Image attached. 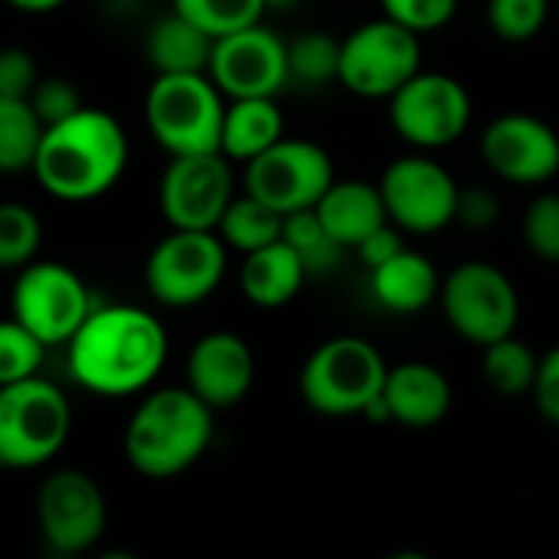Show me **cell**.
<instances>
[{"mask_svg":"<svg viewBox=\"0 0 559 559\" xmlns=\"http://www.w3.org/2000/svg\"><path fill=\"white\" fill-rule=\"evenodd\" d=\"M213 36L190 23L183 13H167L160 16L144 39V56L157 75L167 72H206L210 56H213Z\"/></svg>","mask_w":559,"mask_h":559,"instance_id":"obj_24","label":"cell"},{"mask_svg":"<svg viewBox=\"0 0 559 559\" xmlns=\"http://www.w3.org/2000/svg\"><path fill=\"white\" fill-rule=\"evenodd\" d=\"M439 305L449 328L475 347H488L514 334L521 321V298L508 272L472 259L455 265L439 288Z\"/></svg>","mask_w":559,"mask_h":559,"instance_id":"obj_7","label":"cell"},{"mask_svg":"<svg viewBox=\"0 0 559 559\" xmlns=\"http://www.w3.org/2000/svg\"><path fill=\"white\" fill-rule=\"evenodd\" d=\"M36 527L59 557L92 550L108 527V504L95 478L79 468L52 472L36 491Z\"/></svg>","mask_w":559,"mask_h":559,"instance_id":"obj_12","label":"cell"},{"mask_svg":"<svg viewBox=\"0 0 559 559\" xmlns=\"http://www.w3.org/2000/svg\"><path fill=\"white\" fill-rule=\"evenodd\" d=\"M550 13V0H488V26L504 43L534 39Z\"/></svg>","mask_w":559,"mask_h":559,"instance_id":"obj_33","label":"cell"},{"mask_svg":"<svg viewBox=\"0 0 559 559\" xmlns=\"http://www.w3.org/2000/svg\"><path fill=\"white\" fill-rule=\"evenodd\" d=\"M314 213L344 249H357L373 229L390 223L380 187L367 183V180H337L334 177V183L314 203Z\"/></svg>","mask_w":559,"mask_h":559,"instance_id":"obj_20","label":"cell"},{"mask_svg":"<svg viewBox=\"0 0 559 559\" xmlns=\"http://www.w3.org/2000/svg\"><path fill=\"white\" fill-rule=\"evenodd\" d=\"M43 242L39 216L23 203H0V269H23Z\"/></svg>","mask_w":559,"mask_h":559,"instance_id":"obj_31","label":"cell"},{"mask_svg":"<svg viewBox=\"0 0 559 559\" xmlns=\"http://www.w3.org/2000/svg\"><path fill=\"white\" fill-rule=\"evenodd\" d=\"M390 423L409 429H432L452 409V383L449 377L423 360H406L386 370V383L380 393Z\"/></svg>","mask_w":559,"mask_h":559,"instance_id":"obj_19","label":"cell"},{"mask_svg":"<svg viewBox=\"0 0 559 559\" xmlns=\"http://www.w3.org/2000/svg\"><path fill=\"white\" fill-rule=\"evenodd\" d=\"M29 105L39 115L43 128H49V124H59L69 115H75L82 108V95H79L75 82H69L62 75H49V79L36 82V88L29 92Z\"/></svg>","mask_w":559,"mask_h":559,"instance_id":"obj_36","label":"cell"},{"mask_svg":"<svg viewBox=\"0 0 559 559\" xmlns=\"http://www.w3.org/2000/svg\"><path fill=\"white\" fill-rule=\"evenodd\" d=\"M223 115V92L206 72L157 75L144 98L147 131L170 157L219 151Z\"/></svg>","mask_w":559,"mask_h":559,"instance_id":"obj_5","label":"cell"},{"mask_svg":"<svg viewBox=\"0 0 559 559\" xmlns=\"http://www.w3.org/2000/svg\"><path fill=\"white\" fill-rule=\"evenodd\" d=\"M39 72L36 59L23 46H3L0 49V98H29L36 88Z\"/></svg>","mask_w":559,"mask_h":559,"instance_id":"obj_37","label":"cell"},{"mask_svg":"<svg viewBox=\"0 0 559 559\" xmlns=\"http://www.w3.org/2000/svg\"><path fill=\"white\" fill-rule=\"evenodd\" d=\"M485 357H481V373L488 380V386L501 396H524L531 393L534 386V377H537V367H540V357L514 334L481 347Z\"/></svg>","mask_w":559,"mask_h":559,"instance_id":"obj_27","label":"cell"},{"mask_svg":"<svg viewBox=\"0 0 559 559\" xmlns=\"http://www.w3.org/2000/svg\"><path fill=\"white\" fill-rule=\"evenodd\" d=\"M3 3H10L13 10H23V13H52L66 0H3Z\"/></svg>","mask_w":559,"mask_h":559,"instance_id":"obj_41","label":"cell"},{"mask_svg":"<svg viewBox=\"0 0 559 559\" xmlns=\"http://www.w3.org/2000/svg\"><path fill=\"white\" fill-rule=\"evenodd\" d=\"M174 10L206 29L213 39L252 26L265 13V0H174Z\"/></svg>","mask_w":559,"mask_h":559,"instance_id":"obj_30","label":"cell"},{"mask_svg":"<svg viewBox=\"0 0 559 559\" xmlns=\"http://www.w3.org/2000/svg\"><path fill=\"white\" fill-rule=\"evenodd\" d=\"M524 242L537 259L559 262V193H544L527 206Z\"/></svg>","mask_w":559,"mask_h":559,"instance_id":"obj_34","label":"cell"},{"mask_svg":"<svg viewBox=\"0 0 559 559\" xmlns=\"http://www.w3.org/2000/svg\"><path fill=\"white\" fill-rule=\"evenodd\" d=\"M72 406L39 373L0 386V468L26 472L49 465L69 442Z\"/></svg>","mask_w":559,"mask_h":559,"instance_id":"obj_4","label":"cell"},{"mask_svg":"<svg viewBox=\"0 0 559 559\" xmlns=\"http://www.w3.org/2000/svg\"><path fill=\"white\" fill-rule=\"evenodd\" d=\"M393 131L416 151H439L459 141L472 121L468 88L445 72H416L390 98Z\"/></svg>","mask_w":559,"mask_h":559,"instance_id":"obj_11","label":"cell"},{"mask_svg":"<svg viewBox=\"0 0 559 559\" xmlns=\"http://www.w3.org/2000/svg\"><path fill=\"white\" fill-rule=\"evenodd\" d=\"M439 272L429 255L416 249H400L383 265L370 269V292L380 308L393 314H419L439 298Z\"/></svg>","mask_w":559,"mask_h":559,"instance_id":"obj_21","label":"cell"},{"mask_svg":"<svg viewBox=\"0 0 559 559\" xmlns=\"http://www.w3.org/2000/svg\"><path fill=\"white\" fill-rule=\"evenodd\" d=\"M288 46V82L324 85L341 75V39L324 29H305Z\"/></svg>","mask_w":559,"mask_h":559,"instance_id":"obj_29","label":"cell"},{"mask_svg":"<svg viewBox=\"0 0 559 559\" xmlns=\"http://www.w3.org/2000/svg\"><path fill=\"white\" fill-rule=\"evenodd\" d=\"M92 308L88 285L62 262L23 265L10 292V318L33 331L46 347L69 344Z\"/></svg>","mask_w":559,"mask_h":559,"instance_id":"obj_9","label":"cell"},{"mask_svg":"<svg viewBox=\"0 0 559 559\" xmlns=\"http://www.w3.org/2000/svg\"><path fill=\"white\" fill-rule=\"evenodd\" d=\"M226 275V242L216 229H170L144 265V285L167 308L206 301Z\"/></svg>","mask_w":559,"mask_h":559,"instance_id":"obj_8","label":"cell"},{"mask_svg":"<svg viewBox=\"0 0 559 559\" xmlns=\"http://www.w3.org/2000/svg\"><path fill=\"white\" fill-rule=\"evenodd\" d=\"M255 383L252 347L233 331L203 334L187 357V386L216 413L233 409Z\"/></svg>","mask_w":559,"mask_h":559,"instance_id":"obj_18","label":"cell"},{"mask_svg":"<svg viewBox=\"0 0 559 559\" xmlns=\"http://www.w3.org/2000/svg\"><path fill=\"white\" fill-rule=\"evenodd\" d=\"M501 219V200L495 190L488 187H459V200H455V223L472 229V233H485Z\"/></svg>","mask_w":559,"mask_h":559,"instance_id":"obj_38","label":"cell"},{"mask_svg":"<svg viewBox=\"0 0 559 559\" xmlns=\"http://www.w3.org/2000/svg\"><path fill=\"white\" fill-rule=\"evenodd\" d=\"M481 157L508 183H547L559 174V134L537 115L508 111L485 128Z\"/></svg>","mask_w":559,"mask_h":559,"instance_id":"obj_17","label":"cell"},{"mask_svg":"<svg viewBox=\"0 0 559 559\" xmlns=\"http://www.w3.org/2000/svg\"><path fill=\"white\" fill-rule=\"evenodd\" d=\"M282 226H285V213L262 203L252 193H242V197L229 200L216 233L226 242V249H236V252L246 255V252H255V249H262L269 242H278Z\"/></svg>","mask_w":559,"mask_h":559,"instance_id":"obj_25","label":"cell"},{"mask_svg":"<svg viewBox=\"0 0 559 559\" xmlns=\"http://www.w3.org/2000/svg\"><path fill=\"white\" fill-rule=\"evenodd\" d=\"M386 360L364 337H331L311 350L301 367L298 390L308 409L321 416H364L383 393Z\"/></svg>","mask_w":559,"mask_h":559,"instance_id":"obj_6","label":"cell"},{"mask_svg":"<svg viewBox=\"0 0 559 559\" xmlns=\"http://www.w3.org/2000/svg\"><path fill=\"white\" fill-rule=\"evenodd\" d=\"M423 43L419 33L400 26L390 16L357 26L341 39L337 82L360 98H390L403 82L419 72Z\"/></svg>","mask_w":559,"mask_h":559,"instance_id":"obj_10","label":"cell"},{"mask_svg":"<svg viewBox=\"0 0 559 559\" xmlns=\"http://www.w3.org/2000/svg\"><path fill=\"white\" fill-rule=\"evenodd\" d=\"M43 131L29 98H0V174L33 170Z\"/></svg>","mask_w":559,"mask_h":559,"instance_id":"obj_26","label":"cell"},{"mask_svg":"<svg viewBox=\"0 0 559 559\" xmlns=\"http://www.w3.org/2000/svg\"><path fill=\"white\" fill-rule=\"evenodd\" d=\"M298 0H265V10L269 7H275V10H288V7H295Z\"/></svg>","mask_w":559,"mask_h":559,"instance_id":"obj_42","label":"cell"},{"mask_svg":"<svg viewBox=\"0 0 559 559\" xmlns=\"http://www.w3.org/2000/svg\"><path fill=\"white\" fill-rule=\"evenodd\" d=\"M282 239L298 252L308 275H331L344 259V246L328 233V226L318 219L314 206L288 213L285 226H282Z\"/></svg>","mask_w":559,"mask_h":559,"instance_id":"obj_28","label":"cell"},{"mask_svg":"<svg viewBox=\"0 0 559 559\" xmlns=\"http://www.w3.org/2000/svg\"><path fill=\"white\" fill-rule=\"evenodd\" d=\"M206 75L226 98L278 95L288 82V46L259 20L213 43Z\"/></svg>","mask_w":559,"mask_h":559,"instance_id":"obj_16","label":"cell"},{"mask_svg":"<svg viewBox=\"0 0 559 559\" xmlns=\"http://www.w3.org/2000/svg\"><path fill=\"white\" fill-rule=\"evenodd\" d=\"M43 357L46 344L33 331H26L16 318L0 321V386L36 377Z\"/></svg>","mask_w":559,"mask_h":559,"instance_id":"obj_32","label":"cell"},{"mask_svg":"<svg viewBox=\"0 0 559 559\" xmlns=\"http://www.w3.org/2000/svg\"><path fill=\"white\" fill-rule=\"evenodd\" d=\"M233 197V167L219 151L170 157L160 177V213L170 229H216Z\"/></svg>","mask_w":559,"mask_h":559,"instance_id":"obj_15","label":"cell"},{"mask_svg":"<svg viewBox=\"0 0 559 559\" xmlns=\"http://www.w3.org/2000/svg\"><path fill=\"white\" fill-rule=\"evenodd\" d=\"M305 278H308V272H305L298 252L285 239H278L255 252H246V262L239 272V288L255 308H282L301 292Z\"/></svg>","mask_w":559,"mask_h":559,"instance_id":"obj_22","label":"cell"},{"mask_svg":"<svg viewBox=\"0 0 559 559\" xmlns=\"http://www.w3.org/2000/svg\"><path fill=\"white\" fill-rule=\"evenodd\" d=\"M278 138H285V118L275 105V95H255V98H233L223 115V134H219V154L229 160L249 164L262 151H269Z\"/></svg>","mask_w":559,"mask_h":559,"instance_id":"obj_23","label":"cell"},{"mask_svg":"<svg viewBox=\"0 0 559 559\" xmlns=\"http://www.w3.org/2000/svg\"><path fill=\"white\" fill-rule=\"evenodd\" d=\"M69 373L95 396H134L154 383L167 360L164 324L134 305L92 308L72 334Z\"/></svg>","mask_w":559,"mask_h":559,"instance_id":"obj_1","label":"cell"},{"mask_svg":"<svg viewBox=\"0 0 559 559\" xmlns=\"http://www.w3.org/2000/svg\"><path fill=\"white\" fill-rule=\"evenodd\" d=\"M377 187L383 193L390 223H396L403 233L429 236L455 223L459 183L439 160L426 154L396 157Z\"/></svg>","mask_w":559,"mask_h":559,"instance_id":"obj_14","label":"cell"},{"mask_svg":"<svg viewBox=\"0 0 559 559\" xmlns=\"http://www.w3.org/2000/svg\"><path fill=\"white\" fill-rule=\"evenodd\" d=\"M403 246V236H400V226L396 223H383L380 229H373L360 246H357V255L367 269H377L383 265L386 259H393Z\"/></svg>","mask_w":559,"mask_h":559,"instance_id":"obj_40","label":"cell"},{"mask_svg":"<svg viewBox=\"0 0 559 559\" xmlns=\"http://www.w3.org/2000/svg\"><path fill=\"white\" fill-rule=\"evenodd\" d=\"M246 193L275 206L278 213L311 210L334 183L331 154L305 138H278L269 151L246 164Z\"/></svg>","mask_w":559,"mask_h":559,"instance_id":"obj_13","label":"cell"},{"mask_svg":"<svg viewBox=\"0 0 559 559\" xmlns=\"http://www.w3.org/2000/svg\"><path fill=\"white\" fill-rule=\"evenodd\" d=\"M380 7H383V16L396 20L400 26L419 36L442 29L459 13V0H380Z\"/></svg>","mask_w":559,"mask_h":559,"instance_id":"obj_35","label":"cell"},{"mask_svg":"<svg viewBox=\"0 0 559 559\" xmlns=\"http://www.w3.org/2000/svg\"><path fill=\"white\" fill-rule=\"evenodd\" d=\"M213 442V409L190 386H164L144 396L124 429L128 465L154 481L193 468Z\"/></svg>","mask_w":559,"mask_h":559,"instance_id":"obj_3","label":"cell"},{"mask_svg":"<svg viewBox=\"0 0 559 559\" xmlns=\"http://www.w3.org/2000/svg\"><path fill=\"white\" fill-rule=\"evenodd\" d=\"M128 154V138L118 118L82 105L75 115L43 131L33 174L49 197L62 203H88L121 180Z\"/></svg>","mask_w":559,"mask_h":559,"instance_id":"obj_2","label":"cell"},{"mask_svg":"<svg viewBox=\"0 0 559 559\" xmlns=\"http://www.w3.org/2000/svg\"><path fill=\"white\" fill-rule=\"evenodd\" d=\"M531 393H534V403H537L540 416L559 429V347H550L540 357Z\"/></svg>","mask_w":559,"mask_h":559,"instance_id":"obj_39","label":"cell"}]
</instances>
